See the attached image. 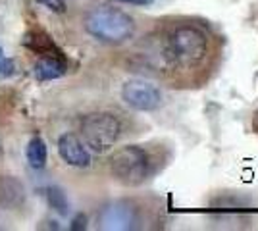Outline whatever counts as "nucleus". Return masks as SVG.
<instances>
[{"mask_svg":"<svg viewBox=\"0 0 258 231\" xmlns=\"http://www.w3.org/2000/svg\"><path fill=\"white\" fill-rule=\"evenodd\" d=\"M162 60L172 71H193L212 54V37L199 23H172L162 39Z\"/></svg>","mask_w":258,"mask_h":231,"instance_id":"obj_1","label":"nucleus"},{"mask_svg":"<svg viewBox=\"0 0 258 231\" xmlns=\"http://www.w3.org/2000/svg\"><path fill=\"white\" fill-rule=\"evenodd\" d=\"M85 29L100 43L121 44L135 31L133 18L114 6H97L85 16Z\"/></svg>","mask_w":258,"mask_h":231,"instance_id":"obj_2","label":"nucleus"},{"mask_svg":"<svg viewBox=\"0 0 258 231\" xmlns=\"http://www.w3.org/2000/svg\"><path fill=\"white\" fill-rule=\"evenodd\" d=\"M110 172L116 181L125 187H137L147 181L152 172V158L139 144L121 146L110 156Z\"/></svg>","mask_w":258,"mask_h":231,"instance_id":"obj_3","label":"nucleus"},{"mask_svg":"<svg viewBox=\"0 0 258 231\" xmlns=\"http://www.w3.org/2000/svg\"><path fill=\"white\" fill-rule=\"evenodd\" d=\"M83 143L95 152H106L118 143L121 135V121L110 112L87 114L79 123Z\"/></svg>","mask_w":258,"mask_h":231,"instance_id":"obj_4","label":"nucleus"},{"mask_svg":"<svg viewBox=\"0 0 258 231\" xmlns=\"http://www.w3.org/2000/svg\"><path fill=\"white\" fill-rule=\"evenodd\" d=\"M121 99L131 106L133 110L139 112H152L160 108L162 93L151 81L145 79H129L121 87Z\"/></svg>","mask_w":258,"mask_h":231,"instance_id":"obj_5","label":"nucleus"},{"mask_svg":"<svg viewBox=\"0 0 258 231\" xmlns=\"http://www.w3.org/2000/svg\"><path fill=\"white\" fill-rule=\"evenodd\" d=\"M137 223H139V212L127 200L110 202L98 214V227L100 229H135Z\"/></svg>","mask_w":258,"mask_h":231,"instance_id":"obj_6","label":"nucleus"},{"mask_svg":"<svg viewBox=\"0 0 258 231\" xmlns=\"http://www.w3.org/2000/svg\"><path fill=\"white\" fill-rule=\"evenodd\" d=\"M58 154L68 166H74V168L91 166V152L76 133H64L58 139Z\"/></svg>","mask_w":258,"mask_h":231,"instance_id":"obj_7","label":"nucleus"},{"mask_svg":"<svg viewBox=\"0 0 258 231\" xmlns=\"http://www.w3.org/2000/svg\"><path fill=\"white\" fill-rule=\"evenodd\" d=\"M25 187L14 176H0V206L6 210H18L25 204Z\"/></svg>","mask_w":258,"mask_h":231,"instance_id":"obj_8","label":"nucleus"},{"mask_svg":"<svg viewBox=\"0 0 258 231\" xmlns=\"http://www.w3.org/2000/svg\"><path fill=\"white\" fill-rule=\"evenodd\" d=\"M68 69L64 54H48L41 56L35 66H33V73L37 77V81H52L62 77Z\"/></svg>","mask_w":258,"mask_h":231,"instance_id":"obj_9","label":"nucleus"},{"mask_svg":"<svg viewBox=\"0 0 258 231\" xmlns=\"http://www.w3.org/2000/svg\"><path fill=\"white\" fill-rule=\"evenodd\" d=\"M23 44L27 48H31L33 52L41 56H48V54H62V50L54 44V41L43 31H31V33L25 35L23 39Z\"/></svg>","mask_w":258,"mask_h":231,"instance_id":"obj_10","label":"nucleus"},{"mask_svg":"<svg viewBox=\"0 0 258 231\" xmlns=\"http://www.w3.org/2000/svg\"><path fill=\"white\" fill-rule=\"evenodd\" d=\"M25 158L31 168L35 170H43L46 166V158H48V150H46V143L41 137H33L31 141L27 143L25 148Z\"/></svg>","mask_w":258,"mask_h":231,"instance_id":"obj_11","label":"nucleus"},{"mask_svg":"<svg viewBox=\"0 0 258 231\" xmlns=\"http://www.w3.org/2000/svg\"><path fill=\"white\" fill-rule=\"evenodd\" d=\"M44 198L48 202V206L52 210H56L58 214L66 216L70 212V202H68V197L62 189L58 187H46L44 189Z\"/></svg>","mask_w":258,"mask_h":231,"instance_id":"obj_12","label":"nucleus"},{"mask_svg":"<svg viewBox=\"0 0 258 231\" xmlns=\"http://www.w3.org/2000/svg\"><path fill=\"white\" fill-rule=\"evenodd\" d=\"M16 73V62L4 54V50L0 48V79H8Z\"/></svg>","mask_w":258,"mask_h":231,"instance_id":"obj_13","label":"nucleus"},{"mask_svg":"<svg viewBox=\"0 0 258 231\" xmlns=\"http://www.w3.org/2000/svg\"><path fill=\"white\" fill-rule=\"evenodd\" d=\"M41 6L48 8V10L56 12V14H64L66 12V0H37Z\"/></svg>","mask_w":258,"mask_h":231,"instance_id":"obj_14","label":"nucleus"},{"mask_svg":"<svg viewBox=\"0 0 258 231\" xmlns=\"http://www.w3.org/2000/svg\"><path fill=\"white\" fill-rule=\"evenodd\" d=\"M85 227H87V218L83 214H79L76 220H74V223H72V229H85Z\"/></svg>","mask_w":258,"mask_h":231,"instance_id":"obj_15","label":"nucleus"},{"mask_svg":"<svg viewBox=\"0 0 258 231\" xmlns=\"http://www.w3.org/2000/svg\"><path fill=\"white\" fill-rule=\"evenodd\" d=\"M121 2L133 4V6H151V4H154L156 0H121Z\"/></svg>","mask_w":258,"mask_h":231,"instance_id":"obj_16","label":"nucleus"}]
</instances>
